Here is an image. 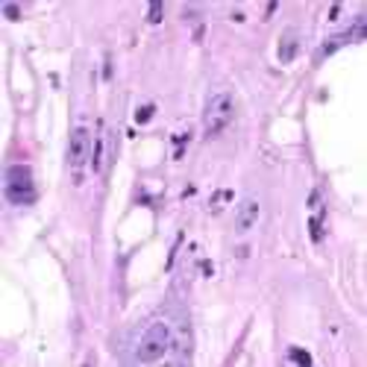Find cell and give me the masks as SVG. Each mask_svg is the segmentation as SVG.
<instances>
[{
	"label": "cell",
	"mask_w": 367,
	"mask_h": 367,
	"mask_svg": "<svg viewBox=\"0 0 367 367\" xmlns=\"http://www.w3.org/2000/svg\"><path fill=\"white\" fill-rule=\"evenodd\" d=\"M170 350V326L165 320H156L144 329L141 341H138V350H135V358L141 364H156L162 361Z\"/></svg>",
	"instance_id": "obj_1"
},
{
	"label": "cell",
	"mask_w": 367,
	"mask_h": 367,
	"mask_svg": "<svg viewBox=\"0 0 367 367\" xmlns=\"http://www.w3.org/2000/svg\"><path fill=\"white\" fill-rule=\"evenodd\" d=\"M6 197L15 206H29L35 203V182H32V170L27 165H12L6 170Z\"/></svg>",
	"instance_id": "obj_2"
},
{
	"label": "cell",
	"mask_w": 367,
	"mask_h": 367,
	"mask_svg": "<svg viewBox=\"0 0 367 367\" xmlns=\"http://www.w3.org/2000/svg\"><path fill=\"white\" fill-rule=\"evenodd\" d=\"M232 112H235L232 97H229V94H214V97L209 100V106H206V138L221 135V132L232 124Z\"/></svg>",
	"instance_id": "obj_3"
},
{
	"label": "cell",
	"mask_w": 367,
	"mask_h": 367,
	"mask_svg": "<svg viewBox=\"0 0 367 367\" xmlns=\"http://www.w3.org/2000/svg\"><path fill=\"white\" fill-rule=\"evenodd\" d=\"M91 159V129H74V138L68 144V162H71V168H83L85 162Z\"/></svg>",
	"instance_id": "obj_4"
},
{
	"label": "cell",
	"mask_w": 367,
	"mask_h": 367,
	"mask_svg": "<svg viewBox=\"0 0 367 367\" xmlns=\"http://www.w3.org/2000/svg\"><path fill=\"white\" fill-rule=\"evenodd\" d=\"M300 32H294V29H288L282 39H279V47H276V56H279V62L282 65H288V62H294L297 53H300Z\"/></svg>",
	"instance_id": "obj_5"
},
{
	"label": "cell",
	"mask_w": 367,
	"mask_h": 367,
	"mask_svg": "<svg viewBox=\"0 0 367 367\" xmlns=\"http://www.w3.org/2000/svg\"><path fill=\"white\" fill-rule=\"evenodd\" d=\"M255 221H259V203H255V200H241L238 217H235V229H238V232H247V229L255 226Z\"/></svg>",
	"instance_id": "obj_6"
},
{
	"label": "cell",
	"mask_w": 367,
	"mask_h": 367,
	"mask_svg": "<svg viewBox=\"0 0 367 367\" xmlns=\"http://www.w3.org/2000/svg\"><path fill=\"white\" fill-rule=\"evenodd\" d=\"M288 358H291L294 364H306V367L311 364V355L306 353V350H300V347H291V350H288Z\"/></svg>",
	"instance_id": "obj_7"
},
{
	"label": "cell",
	"mask_w": 367,
	"mask_h": 367,
	"mask_svg": "<svg viewBox=\"0 0 367 367\" xmlns=\"http://www.w3.org/2000/svg\"><path fill=\"white\" fill-rule=\"evenodd\" d=\"M162 15H165L162 0H153V3H150V12H147V24H159V21H162Z\"/></svg>",
	"instance_id": "obj_8"
},
{
	"label": "cell",
	"mask_w": 367,
	"mask_h": 367,
	"mask_svg": "<svg viewBox=\"0 0 367 367\" xmlns=\"http://www.w3.org/2000/svg\"><path fill=\"white\" fill-rule=\"evenodd\" d=\"M103 168V138H94V153H91V170Z\"/></svg>",
	"instance_id": "obj_9"
},
{
	"label": "cell",
	"mask_w": 367,
	"mask_h": 367,
	"mask_svg": "<svg viewBox=\"0 0 367 367\" xmlns=\"http://www.w3.org/2000/svg\"><path fill=\"white\" fill-rule=\"evenodd\" d=\"M153 115H156V106H153V103H147V106H141V109L135 112V121H138V124H147Z\"/></svg>",
	"instance_id": "obj_10"
},
{
	"label": "cell",
	"mask_w": 367,
	"mask_h": 367,
	"mask_svg": "<svg viewBox=\"0 0 367 367\" xmlns=\"http://www.w3.org/2000/svg\"><path fill=\"white\" fill-rule=\"evenodd\" d=\"M311 241L317 244V241H323V224H320V217H311Z\"/></svg>",
	"instance_id": "obj_11"
},
{
	"label": "cell",
	"mask_w": 367,
	"mask_h": 367,
	"mask_svg": "<svg viewBox=\"0 0 367 367\" xmlns=\"http://www.w3.org/2000/svg\"><path fill=\"white\" fill-rule=\"evenodd\" d=\"M3 15H6L9 21H21V9H18L15 3H6V6H3Z\"/></svg>",
	"instance_id": "obj_12"
},
{
	"label": "cell",
	"mask_w": 367,
	"mask_h": 367,
	"mask_svg": "<svg viewBox=\"0 0 367 367\" xmlns=\"http://www.w3.org/2000/svg\"><path fill=\"white\" fill-rule=\"evenodd\" d=\"M103 80H112V56H106L103 62Z\"/></svg>",
	"instance_id": "obj_13"
},
{
	"label": "cell",
	"mask_w": 367,
	"mask_h": 367,
	"mask_svg": "<svg viewBox=\"0 0 367 367\" xmlns=\"http://www.w3.org/2000/svg\"><path fill=\"white\" fill-rule=\"evenodd\" d=\"M188 138H191V135H188V132H179V135H173V138H170V141L176 144V147H182V144H188Z\"/></svg>",
	"instance_id": "obj_14"
},
{
	"label": "cell",
	"mask_w": 367,
	"mask_h": 367,
	"mask_svg": "<svg viewBox=\"0 0 367 367\" xmlns=\"http://www.w3.org/2000/svg\"><path fill=\"white\" fill-rule=\"evenodd\" d=\"M200 270H203V273H209V276H212V262H200Z\"/></svg>",
	"instance_id": "obj_15"
},
{
	"label": "cell",
	"mask_w": 367,
	"mask_h": 367,
	"mask_svg": "<svg viewBox=\"0 0 367 367\" xmlns=\"http://www.w3.org/2000/svg\"><path fill=\"white\" fill-rule=\"evenodd\" d=\"M276 6H279L276 0H273V3H268V6H265V15H273V12H276Z\"/></svg>",
	"instance_id": "obj_16"
}]
</instances>
